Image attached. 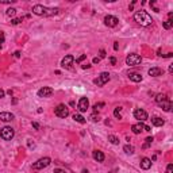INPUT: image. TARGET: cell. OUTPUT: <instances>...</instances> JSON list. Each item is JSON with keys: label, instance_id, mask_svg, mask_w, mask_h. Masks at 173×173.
Listing matches in <instances>:
<instances>
[{"label": "cell", "instance_id": "obj_41", "mask_svg": "<svg viewBox=\"0 0 173 173\" xmlns=\"http://www.w3.org/2000/svg\"><path fill=\"white\" fill-rule=\"evenodd\" d=\"M91 68V65L89 64H85V65H82V69H89Z\"/></svg>", "mask_w": 173, "mask_h": 173}, {"label": "cell", "instance_id": "obj_22", "mask_svg": "<svg viewBox=\"0 0 173 173\" xmlns=\"http://www.w3.org/2000/svg\"><path fill=\"white\" fill-rule=\"evenodd\" d=\"M123 150H124L126 154H133V153H134V146H131V145H126V146L123 147Z\"/></svg>", "mask_w": 173, "mask_h": 173}, {"label": "cell", "instance_id": "obj_26", "mask_svg": "<svg viewBox=\"0 0 173 173\" xmlns=\"http://www.w3.org/2000/svg\"><path fill=\"white\" fill-rule=\"evenodd\" d=\"M6 14H7V16H15V14H16V10H15V8H8Z\"/></svg>", "mask_w": 173, "mask_h": 173}, {"label": "cell", "instance_id": "obj_3", "mask_svg": "<svg viewBox=\"0 0 173 173\" xmlns=\"http://www.w3.org/2000/svg\"><path fill=\"white\" fill-rule=\"evenodd\" d=\"M155 103L158 104L160 107H161L164 111H166V112H170L172 111V107H173V104H172V102L169 100V97L166 96V95H164V93H158L157 96H155Z\"/></svg>", "mask_w": 173, "mask_h": 173}, {"label": "cell", "instance_id": "obj_31", "mask_svg": "<svg viewBox=\"0 0 173 173\" xmlns=\"http://www.w3.org/2000/svg\"><path fill=\"white\" fill-rule=\"evenodd\" d=\"M85 58H87V54H82V56L80 57V58H77V60H76V62H81V61H84Z\"/></svg>", "mask_w": 173, "mask_h": 173}, {"label": "cell", "instance_id": "obj_11", "mask_svg": "<svg viewBox=\"0 0 173 173\" xmlns=\"http://www.w3.org/2000/svg\"><path fill=\"white\" fill-rule=\"evenodd\" d=\"M134 118H135V119H138L139 122H145V120L147 119V112L145 111V110H142V108H137L134 111Z\"/></svg>", "mask_w": 173, "mask_h": 173}, {"label": "cell", "instance_id": "obj_8", "mask_svg": "<svg viewBox=\"0 0 173 173\" xmlns=\"http://www.w3.org/2000/svg\"><path fill=\"white\" fill-rule=\"evenodd\" d=\"M54 114L57 115L58 118H66L69 115V110L65 104H58V106L54 108Z\"/></svg>", "mask_w": 173, "mask_h": 173}, {"label": "cell", "instance_id": "obj_42", "mask_svg": "<svg viewBox=\"0 0 173 173\" xmlns=\"http://www.w3.org/2000/svg\"><path fill=\"white\" fill-rule=\"evenodd\" d=\"M15 57H16V58H19V57H21V52H15V54H14Z\"/></svg>", "mask_w": 173, "mask_h": 173}, {"label": "cell", "instance_id": "obj_10", "mask_svg": "<svg viewBox=\"0 0 173 173\" xmlns=\"http://www.w3.org/2000/svg\"><path fill=\"white\" fill-rule=\"evenodd\" d=\"M73 61H74L73 56H71V54H69V56H65L61 61V66L65 68V69H71L72 65H73Z\"/></svg>", "mask_w": 173, "mask_h": 173}, {"label": "cell", "instance_id": "obj_4", "mask_svg": "<svg viewBox=\"0 0 173 173\" xmlns=\"http://www.w3.org/2000/svg\"><path fill=\"white\" fill-rule=\"evenodd\" d=\"M142 62V57L139 56V54H130V56H127L126 58V64L129 65V66H138V65Z\"/></svg>", "mask_w": 173, "mask_h": 173}, {"label": "cell", "instance_id": "obj_7", "mask_svg": "<svg viewBox=\"0 0 173 173\" xmlns=\"http://www.w3.org/2000/svg\"><path fill=\"white\" fill-rule=\"evenodd\" d=\"M110 73H107V72H103V73H100V76H97V79L93 80V82L97 85V87H103V85L106 84V82L110 81Z\"/></svg>", "mask_w": 173, "mask_h": 173}, {"label": "cell", "instance_id": "obj_38", "mask_svg": "<svg viewBox=\"0 0 173 173\" xmlns=\"http://www.w3.org/2000/svg\"><path fill=\"white\" fill-rule=\"evenodd\" d=\"M99 62H100V58H99V57H95V58H93V64H99Z\"/></svg>", "mask_w": 173, "mask_h": 173}, {"label": "cell", "instance_id": "obj_32", "mask_svg": "<svg viewBox=\"0 0 173 173\" xmlns=\"http://www.w3.org/2000/svg\"><path fill=\"white\" fill-rule=\"evenodd\" d=\"M172 170H173V165L169 164V165H168V168H166V173H172Z\"/></svg>", "mask_w": 173, "mask_h": 173}, {"label": "cell", "instance_id": "obj_36", "mask_svg": "<svg viewBox=\"0 0 173 173\" xmlns=\"http://www.w3.org/2000/svg\"><path fill=\"white\" fill-rule=\"evenodd\" d=\"M32 127H34V129H37V130H39V124L37 123V122H32Z\"/></svg>", "mask_w": 173, "mask_h": 173}, {"label": "cell", "instance_id": "obj_37", "mask_svg": "<svg viewBox=\"0 0 173 173\" xmlns=\"http://www.w3.org/2000/svg\"><path fill=\"white\" fill-rule=\"evenodd\" d=\"M4 95H6V92H4L3 89L0 88V99H1V97H4Z\"/></svg>", "mask_w": 173, "mask_h": 173}, {"label": "cell", "instance_id": "obj_17", "mask_svg": "<svg viewBox=\"0 0 173 173\" xmlns=\"http://www.w3.org/2000/svg\"><path fill=\"white\" fill-rule=\"evenodd\" d=\"M92 157H93V160L97 162L104 161V154H103V152H100V150H93V152H92Z\"/></svg>", "mask_w": 173, "mask_h": 173}, {"label": "cell", "instance_id": "obj_30", "mask_svg": "<svg viewBox=\"0 0 173 173\" xmlns=\"http://www.w3.org/2000/svg\"><path fill=\"white\" fill-rule=\"evenodd\" d=\"M104 106V103H99V104H95L93 106V110L95 111H97V108H100V107H103Z\"/></svg>", "mask_w": 173, "mask_h": 173}, {"label": "cell", "instance_id": "obj_39", "mask_svg": "<svg viewBox=\"0 0 173 173\" xmlns=\"http://www.w3.org/2000/svg\"><path fill=\"white\" fill-rule=\"evenodd\" d=\"M92 120H93V122H97V120H99V116L96 118V115H92V118H91Z\"/></svg>", "mask_w": 173, "mask_h": 173}, {"label": "cell", "instance_id": "obj_18", "mask_svg": "<svg viewBox=\"0 0 173 173\" xmlns=\"http://www.w3.org/2000/svg\"><path fill=\"white\" fill-rule=\"evenodd\" d=\"M141 168L145 170L150 169V168H152V160L147 158V157H144V158L141 160Z\"/></svg>", "mask_w": 173, "mask_h": 173}, {"label": "cell", "instance_id": "obj_29", "mask_svg": "<svg viewBox=\"0 0 173 173\" xmlns=\"http://www.w3.org/2000/svg\"><path fill=\"white\" fill-rule=\"evenodd\" d=\"M114 115H115V118H118V119H120V112H119V108H115V111H114Z\"/></svg>", "mask_w": 173, "mask_h": 173}, {"label": "cell", "instance_id": "obj_25", "mask_svg": "<svg viewBox=\"0 0 173 173\" xmlns=\"http://www.w3.org/2000/svg\"><path fill=\"white\" fill-rule=\"evenodd\" d=\"M172 26H173V21H172V19H168L166 22H164V29L169 30V29H172Z\"/></svg>", "mask_w": 173, "mask_h": 173}, {"label": "cell", "instance_id": "obj_5", "mask_svg": "<svg viewBox=\"0 0 173 173\" xmlns=\"http://www.w3.org/2000/svg\"><path fill=\"white\" fill-rule=\"evenodd\" d=\"M50 162H52V160H50L49 157H43V158H39L37 162H34V164H32V169L39 170V169H43V168H47V166L50 165Z\"/></svg>", "mask_w": 173, "mask_h": 173}, {"label": "cell", "instance_id": "obj_6", "mask_svg": "<svg viewBox=\"0 0 173 173\" xmlns=\"http://www.w3.org/2000/svg\"><path fill=\"white\" fill-rule=\"evenodd\" d=\"M14 135H15V131L11 127H3V129L0 130V138H3L4 141H11L12 138H14Z\"/></svg>", "mask_w": 173, "mask_h": 173}, {"label": "cell", "instance_id": "obj_21", "mask_svg": "<svg viewBox=\"0 0 173 173\" xmlns=\"http://www.w3.org/2000/svg\"><path fill=\"white\" fill-rule=\"evenodd\" d=\"M73 119L76 120V122H79V123H81V124H84L85 122H87V120H85V118L81 116L80 114H74V115H73Z\"/></svg>", "mask_w": 173, "mask_h": 173}, {"label": "cell", "instance_id": "obj_14", "mask_svg": "<svg viewBox=\"0 0 173 173\" xmlns=\"http://www.w3.org/2000/svg\"><path fill=\"white\" fill-rule=\"evenodd\" d=\"M53 95V88H50V87H43L38 91V96L39 97H49Z\"/></svg>", "mask_w": 173, "mask_h": 173}, {"label": "cell", "instance_id": "obj_27", "mask_svg": "<svg viewBox=\"0 0 173 173\" xmlns=\"http://www.w3.org/2000/svg\"><path fill=\"white\" fill-rule=\"evenodd\" d=\"M21 22H23V18H16V19H12L11 23L12 24H19Z\"/></svg>", "mask_w": 173, "mask_h": 173}, {"label": "cell", "instance_id": "obj_40", "mask_svg": "<svg viewBox=\"0 0 173 173\" xmlns=\"http://www.w3.org/2000/svg\"><path fill=\"white\" fill-rule=\"evenodd\" d=\"M35 145H34V142H31V139H29V147H34Z\"/></svg>", "mask_w": 173, "mask_h": 173}, {"label": "cell", "instance_id": "obj_15", "mask_svg": "<svg viewBox=\"0 0 173 173\" xmlns=\"http://www.w3.org/2000/svg\"><path fill=\"white\" fill-rule=\"evenodd\" d=\"M162 73H164V71H162L161 68H158V66H154V68H150V69H149V74L152 77L162 76Z\"/></svg>", "mask_w": 173, "mask_h": 173}, {"label": "cell", "instance_id": "obj_28", "mask_svg": "<svg viewBox=\"0 0 173 173\" xmlns=\"http://www.w3.org/2000/svg\"><path fill=\"white\" fill-rule=\"evenodd\" d=\"M15 0H0V4H11Z\"/></svg>", "mask_w": 173, "mask_h": 173}, {"label": "cell", "instance_id": "obj_16", "mask_svg": "<svg viewBox=\"0 0 173 173\" xmlns=\"http://www.w3.org/2000/svg\"><path fill=\"white\" fill-rule=\"evenodd\" d=\"M15 115L11 114V112H0V120H3V122H11L14 120Z\"/></svg>", "mask_w": 173, "mask_h": 173}, {"label": "cell", "instance_id": "obj_43", "mask_svg": "<svg viewBox=\"0 0 173 173\" xmlns=\"http://www.w3.org/2000/svg\"><path fill=\"white\" fill-rule=\"evenodd\" d=\"M114 49H115V50L119 49V45H118V42H115V43H114Z\"/></svg>", "mask_w": 173, "mask_h": 173}, {"label": "cell", "instance_id": "obj_33", "mask_svg": "<svg viewBox=\"0 0 173 173\" xmlns=\"http://www.w3.org/2000/svg\"><path fill=\"white\" fill-rule=\"evenodd\" d=\"M53 173H66V172H65L64 169H58V168H57V169H54Z\"/></svg>", "mask_w": 173, "mask_h": 173}, {"label": "cell", "instance_id": "obj_19", "mask_svg": "<svg viewBox=\"0 0 173 173\" xmlns=\"http://www.w3.org/2000/svg\"><path fill=\"white\" fill-rule=\"evenodd\" d=\"M152 124L153 126H157V127H161L165 124V120L162 118H158V116H154L152 118Z\"/></svg>", "mask_w": 173, "mask_h": 173}, {"label": "cell", "instance_id": "obj_13", "mask_svg": "<svg viewBox=\"0 0 173 173\" xmlns=\"http://www.w3.org/2000/svg\"><path fill=\"white\" fill-rule=\"evenodd\" d=\"M79 111L80 112H85L87 110H88L89 107V100L87 99V97H81V99L79 100Z\"/></svg>", "mask_w": 173, "mask_h": 173}, {"label": "cell", "instance_id": "obj_35", "mask_svg": "<svg viewBox=\"0 0 173 173\" xmlns=\"http://www.w3.org/2000/svg\"><path fill=\"white\" fill-rule=\"evenodd\" d=\"M104 57H106V52H104V50H100V58H104Z\"/></svg>", "mask_w": 173, "mask_h": 173}, {"label": "cell", "instance_id": "obj_24", "mask_svg": "<svg viewBox=\"0 0 173 173\" xmlns=\"http://www.w3.org/2000/svg\"><path fill=\"white\" fill-rule=\"evenodd\" d=\"M108 141L111 142L112 145H119V139H118L115 135H108Z\"/></svg>", "mask_w": 173, "mask_h": 173}, {"label": "cell", "instance_id": "obj_23", "mask_svg": "<svg viewBox=\"0 0 173 173\" xmlns=\"http://www.w3.org/2000/svg\"><path fill=\"white\" fill-rule=\"evenodd\" d=\"M145 141H146V142L144 144V149H147V147H149L150 145H152V142L154 141V138H153V137H147L146 139H145Z\"/></svg>", "mask_w": 173, "mask_h": 173}, {"label": "cell", "instance_id": "obj_44", "mask_svg": "<svg viewBox=\"0 0 173 173\" xmlns=\"http://www.w3.org/2000/svg\"><path fill=\"white\" fill-rule=\"evenodd\" d=\"M173 72V65H169V73H172Z\"/></svg>", "mask_w": 173, "mask_h": 173}, {"label": "cell", "instance_id": "obj_1", "mask_svg": "<svg viewBox=\"0 0 173 173\" xmlns=\"http://www.w3.org/2000/svg\"><path fill=\"white\" fill-rule=\"evenodd\" d=\"M58 8H49V7L42 6V4H37L32 7V14L38 15V16H53V15L58 14Z\"/></svg>", "mask_w": 173, "mask_h": 173}, {"label": "cell", "instance_id": "obj_20", "mask_svg": "<svg viewBox=\"0 0 173 173\" xmlns=\"http://www.w3.org/2000/svg\"><path fill=\"white\" fill-rule=\"evenodd\" d=\"M129 79L131 80V81H134V82H139V81H142V74L141 73H129Z\"/></svg>", "mask_w": 173, "mask_h": 173}, {"label": "cell", "instance_id": "obj_34", "mask_svg": "<svg viewBox=\"0 0 173 173\" xmlns=\"http://www.w3.org/2000/svg\"><path fill=\"white\" fill-rule=\"evenodd\" d=\"M110 62H111V65H115L116 64V58H115V57H111V58H110Z\"/></svg>", "mask_w": 173, "mask_h": 173}, {"label": "cell", "instance_id": "obj_12", "mask_svg": "<svg viewBox=\"0 0 173 173\" xmlns=\"http://www.w3.org/2000/svg\"><path fill=\"white\" fill-rule=\"evenodd\" d=\"M118 23H119L118 18H115V16H112V15H107L106 18H104V24L108 26V27H116Z\"/></svg>", "mask_w": 173, "mask_h": 173}, {"label": "cell", "instance_id": "obj_9", "mask_svg": "<svg viewBox=\"0 0 173 173\" xmlns=\"http://www.w3.org/2000/svg\"><path fill=\"white\" fill-rule=\"evenodd\" d=\"M131 130L134 134H141L142 131H150V127L149 126H145L144 123H137V124H133L131 126Z\"/></svg>", "mask_w": 173, "mask_h": 173}, {"label": "cell", "instance_id": "obj_2", "mask_svg": "<svg viewBox=\"0 0 173 173\" xmlns=\"http://www.w3.org/2000/svg\"><path fill=\"white\" fill-rule=\"evenodd\" d=\"M134 19L138 24H141V26H150L153 23V18L147 14L146 11H138L135 12L134 15Z\"/></svg>", "mask_w": 173, "mask_h": 173}]
</instances>
